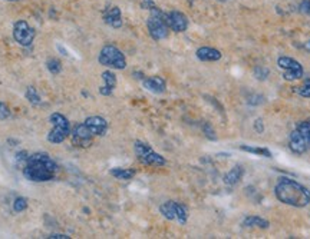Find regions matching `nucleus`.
<instances>
[{
    "label": "nucleus",
    "mask_w": 310,
    "mask_h": 239,
    "mask_svg": "<svg viewBox=\"0 0 310 239\" xmlns=\"http://www.w3.org/2000/svg\"><path fill=\"white\" fill-rule=\"evenodd\" d=\"M98 60H99V63H101L102 66L118 69V70H122V69H125V66H127V60H125L124 53H122L118 47L111 46V44L102 47Z\"/></svg>",
    "instance_id": "20e7f679"
},
{
    "label": "nucleus",
    "mask_w": 310,
    "mask_h": 239,
    "mask_svg": "<svg viewBox=\"0 0 310 239\" xmlns=\"http://www.w3.org/2000/svg\"><path fill=\"white\" fill-rule=\"evenodd\" d=\"M267 75H268V70L264 68H256L254 69V76L257 77V79H260V80H263V79H266Z\"/></svg>",
    "instance_id": "cd10ccee"
},
{
    "label": "nucleus",
    "mask_w": 310,
    "mask_h": 239,
    "mask_svg": "<svg viewBox=\"0 0 310 239\" xmlns=\"http://www.w3.org/2000/svg\"><path fill=\"white\" fill-rule=\"evenodd\" d=\"M56 169L58 166L52 161L49 155L37 152V154L30 155L26 159L23 175L26 179L33 180V182H48L55 178Z\"/></svg>",
    "instance_id": "f03ea898"
},
{
    "label": "nucleus",
    "mask_w": 310,
    "mask_h": 239,
    "mask_svg": "<svg viewBox=\"0 0 310 239\" xmlns=\"http://www.w3.org/2000/svg\"><path fill=\"white\" fill-rule=\"evenodd\" d=\"M289 146L292 149V152L297 155L304 154L310 146V140H307L306 137L301 135L300 132L296 129L290 133V142H289Z\"/></svg>",
    "instance_id": "9b49d317"
},
{
    "label": "nucleus",
    "mask_w": 310,
    "mask_h": 239,
    "mask_svg": "<svg viewBox=\"0 0 310 239\" xmlns=\"http://www.w3.org/2000/svg\"><path fill=\"white\" fill-rule=\"evenodd\" d=\"M46 66H48V69H49V72H51L52 75H58V73H60V69H62L60 62L58 59H55V58L48 60V62H46Z\"/></svg>",
    "instance_id": "4be33fe9"
},
{
    "label": "nucleus",
    "mask_w": 310,
    "mask_h": 239,
    "mask_svg": "<svg viewBox=\"0 0 310 239\" xmlns=\"http://www.w3.org/2000/svg\"><path fill=\"white\" fill-rule=\"evenodd\" d=\"M165 20H167L168 27L171 30H174V32H177V33L185 32L187 27H188V19L181 12H171V13H168L165 16Z\"/></svg>",
    "instance_id": "9d476101"
},
{
    "label": "nucleus",
    "mask_w": 310,
    "mask_h": 239,
    "mask_svg": "<svg viewBox=\"0 0 310 239\" xmlns=\"http://www.w3.org/2000/svg\"><path fill=\"white\" fill-rule=\"evenodd\" d=\"M72 135V142L75 146H81V148H88L92 144V132L86 126L85 123L76 125L73 130L70 132Z\"/></svg>",
    "instance_id": "1a4fd4ad"
},
{
    "label": "nucleus",
    "mask_w": 310,
    "mask_h": 239,
    "mask_svg": "<svg viewBox=\"0 0 310 239\" xmlns=\"http://www.w3.org/2000/svg\"><path fill=\"white\" fill-rule=\"evenodd\" d=\"M51 239H69L68 235H59V233H53L49 236Z\"/></svg>",
    "instance_id": "2f4dec72"
},
{
    "label": "nucleus",
    "mask_w": 310,
    "mask_h": 239,
    "mask_svg": "<svg viewBox=\"0 0 310 239\" xmlns=\"http://www.w3.org/2000/svg\"><path fill=\"white\" fill-rule=\"evenodd\" d=\"M297 130H299L301 135L306 137L307 140H310V120L300 122V123L297 125Z\"/></svg>",
    "instance_id": "393cba45"
},
{
    "label": "nucleus",
    "mask_w": 310,
    "mask_h": 239,
    "mask_svg": "<svg viewBox=\"0 0 310 239\" xmlns=\"http://www.w3.org/2000/svg\"><path fill=\"white\" fill-rule=\"evenodd\" d=\"M13 37L19 44L29 46V44H32L34 39L33 27H30L26 20H17L13 26Z\"/></svg>",
    "instance_id": "6e6552de"
},
{
    "label": "nucleus",
    "mask_w": 310,
    "mask_h": 239,
    "mask_svg": "<svg viewBox=\"0 0 310 239\" xmlns=\"http://www.w3.org/2000/svg\"><path fill=\"white\" fill-rule=\"evenodd\" d=\"M197 58L203 62H215V60L221 59V53L220 51H217L214 47H200L197 51Z\"/></svg>",
    "instance_id": "2eb2a0df"
},
{
    "label": "nucleus",
    "mask_w": 310,
    "mask_h": 239,
    "mask_svg": "<svg viewBox=\"0 0 310 239\" xmlns=\"http://www.w3.org/2000/svg\"><path fill=\"white\" fill-rule=\"evenodd\" d=\"M9 115H10V111H9L8 106H6L5 103L0 102V120L9 118Z\"/></svg>",
    "instance_id": "c85d7f7f"
},
{
    "label": "nucleus",
    "mask_w": 310,
    "mask_h": 239,
    "mask_svg": "<svg viewBox=\"0 0 310 239\" xmlns=\"http://www.w3.org/2000/svg\"><path fill=\"white\" fill-rule=\"evenodd\" d=\"M243 225L247 226V228H254V226H256V228H261V229L268 228V222L264 221V219H261V218H258V216H247V218L244 219Z\"/></svg>",
    "instance_id": "6ab92c4d"
},
{
    "label": "nucleus",
    "mask_w": 310,
    "mask_h": 239,
    "mask_svg": "<svg viewBox=\"0 0 310 239\" xmlns=\"http://www.w3.org/2000/svg\"><path fill=\"white\" fill-rule=\"evenodd\" d=\"M241 151L244 152H250V154L258 155V156H266V158H272V152L266 149V148H253V146L249 145H241L240 146Z\"/></svg>",
    "instance_id": "412c9836"
},
{
    "label": "nucleus",
    "mask_w": 310,
    "mask_h": 239,
    "mask_svg": "<svg viewBox=\"0 0 310 239\" xmlns=\"http://www.w3.org/2000/svg\"><path fill=\"white\" fill-rule=\"evenodd\" d=\"M175 205H177V202L168 201V202H165L164 205H161L160 211H161V214H163L167 219L174 221V219H177V211H175Z\"/></svg>",
    "instance_id": "a211bd4d"
},
{
    "label": "nucleus",
    "mask_w": 310,
    "mask_h": 239,
    "mask_svg": "<svg viewBox=\"0 0 310 239\" xmlns=\"http://www.w3.org/2000/svg\"><path fill=\"white\" fill-rule=\"evenodd\" d=\"M51 122L52 125H53V129L48 135V140L51 144H62L70 135L68 119L63 115H60V113H52Z\"/></svg>",
    "instance_id": "39448f33"
},
{
    "label": "nucleus",
    "mask_w": 310,
    "mask_h": 239,
    "mask_svg": "<svg viewBox=\"0 0 310 239\" xmlns=\"http://www.w3.org/2000/svg\"><path fill=\"white\" fill-rule=\"evenodd\" d=\"M146 26H148V30H149L151 37L155 39V40L165 39L168 36V32H170V27L167 25L165 16L160 12V9L157 8V6L154 9H151V15L148 17Z\"/></svg>",
    "instance_id": "7ed1b4c3"
},
{
    "label": "nucleus",
    "mask_w": 310,
    "mask_h": 239,
    "mask_svg": "<svg viewBox=\"0 0 310 239\" xmlns=\"http://www.w3.org/2000/svg\"><path fill=\"white\" fill-rule=\"evenodd\" d=\"M26 98H27V101L32 103V105H39L41 103V98H39V94L36 93V89L34 87H27V90H26Z\"/></svg>",
    "instance_id": "5701e85b"
},
{
    "label": "nucleus",
    "mask_w": 310,
    "mask_h": 239,
    "mask_svg": "<svg viewBox=\"0 0 310 239\" xmlns=\"http://www.w3.org/2000/svg\"><path fill=\"white\" fill-rule=\"evenodd\" d=\"M300 12L301 13H304V15H310V0H304V2H301Z\"/></svg>",
    "instance_id": "c756f323"
},
{
    "label": "nucleus",
    "mask_w": 310,
    "mask_h": 239,
    "mask_svg": "<svg viewBox=\"0 0 310 239\" xmlns=\"http://www.w3.org/2000/svg\"><path fill=\"white\" fill-rule=\"evenodd\" d=\"M26 208H27L26 198H16V201L13 202V211L15 212H23Z\"/></svg>",
    "instance_id": "a878e982"
},
{
    "label": "nucleus",
    "mask_w": 310,
    "mask_h": 239,
    "mask_svg": "<svg viewBox=\"0 0 310 239\" xmlns=\"http://www.w3.org/2000/svg\"><path fill=\"white\" fill-rule=\"evenodd\" d=\"M175 211H177V221L184 225V223L187 222V209H185V206L177 204L175 205Z\"/></svg>",
    "instance_id": "b1692460"
},
{
    "label": "nucleus",
    "mask_w": 310,
    "mask_h": 239,
    "mask_svg": "<svg viewBox=\"0 0 310 239\" xmlns=\"http://www.w3.org/2000/svg\"><path fill=\"white\" fill-rule=\"evenodd\" d=\"M102 79L105 85L102 87H99V93L103 94V96H109L112 93V90L115 89V86H117V76L112 72L106 70V72L102 73Z\"/></svg>",
    "instance_id": "ddd939ff"
},
{
    "label": "nucleus",
    "mask_w": 310,
    "mask_h": 239,
    "mask_svg": "<svg viewBox=\"0 0 310 239\" xmlns=\"http://www.w3.org/2000/svg\"><path fill=\"white\" fill-rule=\"evenodd\" d=\"M297 93L300 94V96H303V98H310V83L309 82H306V83L301 86V87H299V89H297Z\"/></svg>",
    "instance_id": "bb28decb"
},
{
    "label": "nucleus",
    "mask_w": 310,
    "mask_h": 239,
    "mask_svg": "<svg viewBox=\"0 0 310 239\" xmlns=\"http://www.w3.org/2000/svg\"><path fill=\"white\" fill-rule=\"evenodd\" d=\"M243 173H244V171H243L241 166H234L231 171L227 172V173L224 175V182H225L227 185H236V183L240 182Z\"/></svg>",
    "instance_id": "f3484780"
},
{
    "label": "nucleus",
    "mask_w": 310,
    "mask_h": 239,
    "mask_svg": "<svg viewBox=\"0 0 310 239\" xmlns=\"http://www.w3.org/2000/svg\"><path fill=\"white\" fill-rule=\"evenodd\" d=\"M220 2H225V0H220Z\"/></svg>",
    "instance_id": "f704fd0d"
},
{
    "label": "nucleus",
    "mask_w": 310,
    "mask_h": 239,
    "mask_svg": "<svg viewBox=\"0 0 310 239\" xmlns=\"http://www.w3.org/2000/svg\"><path fill=\"white\" fill-rule=\"evenodd\" d=\"M142 8L144 9H154L155 8V5H154V2L152 0H142Z\"/></svg>",
    "instance_id": "7c9ffc66"
},
{
    "label": "nucleus",
    "mask_w": 310,
    "mask_h": 239,
    "mask_svg": "<svg viewBox=\"0 0 310 239\" xmlns=\"http://www.w3.org/2000/svg\"><path fill=\"white\" fill-rule=\"evenodd\" d=\"M135 154H137L138 159L145 165H151V166H163L165 165V159L161 155L155 154L154 151L149 146L144 144V142H135Z\"/></svg>",
    "instance_id": "423d86ee"
},
{
    "label": "nucleus",
    "mask_w": 310,
    "mask_h": 239,
    "mask_svg": "<svg viewBox=\"0 0 310 239\" xmlns=\"http://www.w3.org/2000/svg\"><path fill=\"white\" fill-rule=\"evenodd\" d=\"M10 2H16V0H10Z\"/></svg>",
    "instance_id": "72a5a7b5"
},
{
    "label": "nucleus",
    "mask_w": 310,
    "mask_h": 239,
    "mask_svg": "<svg viewBox=\"0 0 310 239\" xmlns=\"http://www.w3.org/2000/svg\"><path fill=\"white\" fill-rule=\"evenodd\" d=\"M256 125H257V126H256V128H257V132L258 133H261V132H263V123H261V120H256Z\"/></svg>",
    "instance_id": "473e14b6"
},
{
    "label": "nucleus",
    "mask_w": 310,
    "mask_h": 239,
    "mask_svg": "<svg viewBox=\"0 0 310 239\" xmlns=\"http://www.w3.org/2000/svg\"><path fill=\"white\" fill-rule=\"evenodd\" d=\"M144 87L151 90V92H154V93H163L165 90V82L160 76L148 77V79L144 80Z\"/></svg>",
    "instance_id": "dca6fc26"
},
{
    "label": "nucleus",
    "mask_w": 310,
    "mask_h": 239,
    "mask_svg": "<svg viewBox=\"0 0 310 239\" xmlns=\"http://www.w3.org/2000/svg\"><path fill=\"white\" fill-rule=\"evenodd\" d=\"M276 198L286 205L304 208L310 204V190L293 179L283 178L275 188Z\"/></svg>",
    "instance_id": "f257e3e1"
},
{
    "label": "nucleus",
    "mask_w": 310,
    "mask_h": 239,
    "mask_svg": "<svg viewBox=\"0 0 310 239\" xmlns=\"http://www.w3.org/2000/svg\"><path fill=\"white\" fill-rule=\"evenodd\" d=\"M103 19H105V22H106L108 25L112 26V27H115V29H120L121 26H122L121 10L120 8H117V6L108 9V10L105 12V15H103Z\"/></svg>",
    "instance_id": "4468645a"
},
{
    "label": "nucleus",
    "mask_w": 310,
    "mask_h": 239,
    "mask_svg": "<svg viewBox=\"0 0 310 239\" xmlns=\"http://www.w3.org/2000/svg\"><path fill=\"white\" fill-rule=\"evenodd\" d=\"M85 125L89 128V130L92 132V135L96 136H102L105 135L106 129H108V123L106 120L101 118V116H91L85 120Z\"/></svg>",
    "instance_id": "f8f14e48"
},
{
    "label": "nucleus",
    "mask_w": 310,
    "mask_h": 239,
    "mask_svg": "<svg viewBox=\"0 0 310 239\" xmlns=\"http://www.w3.org/2000/svg\"><path fill=\"white\" fill-rule=\"evenodd\" d=\"M277 65L284 70L283 76L286 80H299L303 77V68L297 60L283 56L277 60Z\"/></svg>",
    "instance_id": "0eeeda50"
},
{
    "label": "nucleus",
    "mask_w": 310,
    "mask_h": 239,
    "mask_svg": "<svg viewBox=\"0 0 310 239\" xmlns=\"http://www.w3.org/2000/svg\"><path fill=\"white\" fill-rule=\"evenodd\" d=\"M111 173L117 179L124 180L132 179V178L135 176V171H134V169H122V168H115V169H112Z\"/></svg>",
    "instance_id": "aec40b11"
}]
</instances>
